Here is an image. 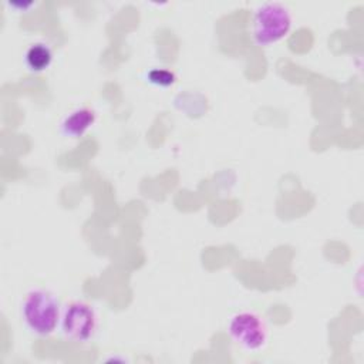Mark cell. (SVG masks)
I'll return each mask as SVG.
<instances>
[{"label": "cell", "mask_w": 364, "mask_h": 364, "mask_svg": "<svg viewBox=\"0 0 364 364\" xmlns=\"http://www.w3.org/2000/svg\"><path fill=\"white\" fill-rule=\"evenodd\" d=\"M20 311L26 327L36 336L48 337L60 327V303L46 289L36 287L28 290L21 300Z\"/></svg>", "instance_id": "1"}, {"label": "cell", "mask_w": 364, "mask_h": 364, "mask_svg": "<svg viewBox=\"0 0 364 364\" xmlns=\"http://www.w3.org/2000/svg\"><path fill=\"white\" fill-rule=\"evenodd\" d=\"M290 10L277 1L260 4L252 20V36L257 46L266 47L283 40L291 28Z\"/></svg>", "instance_id": "2"}, {"label": "cell", "mask_w": 364, "mask_h": 364, "mask_svg": "<svg viewBox=\"0 0 364 364\" xmlns=\"http://www.w3.org/2000/svg\"><path fill=\"white\" fill-rule=\"evenodd\" d=\"M60 328L63 336L73 343H88L98 330V313L84 300L68 301L61 309Z\"/></svg>", "instance_id": "3"}, {"label": "cell", "mask_w": 364, "mask_h": 364, "mask_svg": "<svg viewBox=\"0 0 364 364\" xmlns=\"http://www.w3.org/2000/svg\"><path fill=\"white\" fill-rule=\"evenodd\" d=\"M230 338L245 351L257 353L263 350L269 340V330L264 318L255 311H237L228 323Z\"/></svg>", "instance_id": "4"}, {"label": "cell", "mask_w": 364, "mask_h": 364, "mask_svg": "<svg viewBox=\"0 0 364 364\" xmlns=\"http://www.w3.org/2000/svg\"><path fill=\"white\" fill-rule=\"evenodd\" d=\"M95 121L97 114L92 108L78 107L63 118L60 124V132L67 138L78 139L95 124Z\"/></svg>", "instance_id": "5"}, {"label": "cell", "mask_w": 364, "mask_h": 364, "mask_svg": "<svg viewBox=\"0 0 364 364\" xmlns=\"http://www.w3.org/2000/svg\"><path fill=\"white\" fill-rule=\"evenodd\" d=\"M24 63L33 73L46 71L53 63V50L48 44L38 41L28 46L24 54Z\"/></svg>", "instance_id": "6"}, {"label": "cell", "mask_w": 364, "mask_h": 364, "mask_svg": "<svg viewBox=\"0 0 364 364\" xmlns=\"http://www.w3.org/2000/svg\"><path fill=\"white\" fill-rule=\"evenodd\" d=\"M146 78L151 84L156 87H171L176 81L175 73L168 68H152L148 71Z\"/></svg>", "instance_id": "7"}]
</instances>
